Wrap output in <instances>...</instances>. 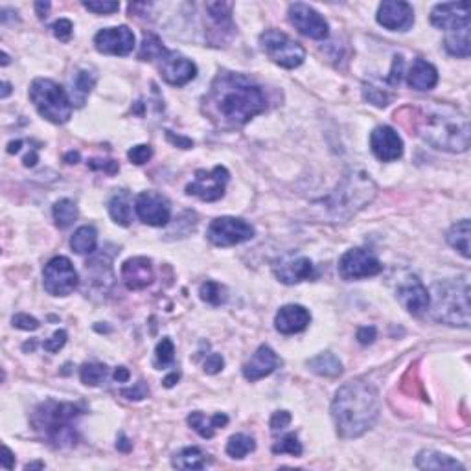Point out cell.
I'll return each instance as SVG.
<instances>
[{
  "label": "cell",
  "mask_w": 471,
  "mask_h": 471,
  "mask_svg": "<svg viewBox=\"0 0 471 471\" xmlns=\"http://www.w3.org/2000/svg\"><path fill=\"white\" fill-rule=\"evenodd\" d=\"M470 219H462V221L455 223L453 227L449 228L445 240H448V243L451 245L455 250L462 254L464 258H470Z\"/></svg>",
  "instance_id": "f1b7e54d"
},
{
  "label": "cell",
  "mask_w": 471,
  "mask_h": 471,
  "mask_svg": "<svg viewBox=\"0 0 471 471\" xmlns=\"http://www.w3.org/2000/svg\"><path fill=\"white\" fill-rule=\"evenodd\" d=\"M374 196H376V186L372 179L363 171H351L328 197L326 206L335 218L348 219L361 208H365Z\"/></svg>",
  "instance_id": "8992f818"
},
{
  "label": "cell",
  "mask_w": 471,
  "mask_h": 471,
  "mask_svg": "<svg viewBox=\"0 0 471 471\" xmlns=\"http://www.w3.org/2000/svg\"><path fill=\"white\" fill-rule=\"evenodd\" d=\"M223 366H225V361H223V357L219 356V354H212V356L206 357V361H205V372L210 374V376H213V374L221 372Z\"/></svg>",
  "instance_id": "f907efd6"
},
{
  "label": "cell",
  "mask_w": 471,
  "mask_h": 471,
  "mask_svg": "<svg viewBox=\"0 0 471 471\" xmlns=\"http://www.w3.org/2000/svg\"><path fill=\"white\" fill-rule=\"evenodd\" d=\"M433 319L448 326H470V284L462 280L436 282L429 291Z\"/></svg>",
  "instance_id": "277c9868"
},
{
  "label": "cell",
  "mask_w": 471,
  "mask_h": 471,
  "mask_svg": "<svg viewBox=\"0 0 471 471\" xmlns=\"http://www.w3.org/2000/svg\"><path fill=\"white\" fill-rule=\"evenodd\" d=\"M444 46L448 53H451L455 58H470V28H462V30L445 33Z\"/></svg>",
  "instance_id": "4dcf8cb0"
},
{
  "label": "cell",
  "mask_w": 471,
  "mask_h": 471,
  "mask_svg": "<svg viewBox=\"0 0 471 471\" xmlns=\"http://www.w3.org/2000/svg\"><path fill=\"white\" fill-rule=\"evenodd\" d=\"M260 45H262L263 52L267 53V58L284 68L300 67L304 59H306V50L302 48V45L285 36L284 31H263L260 36Z\"/></svg>",
  "instance_id": "ba28073f"
},
{
  "label": "cell",
  "mask_w": 471,
  "mask_h": 471,
  "mask_svg": "<svg viewBox=\"0 0 471 471\" xmlns=\"http://www.w3.org/2000/svg\"><path fill=\"white\" fill-rule=\"evenodd\" d=\"M78 272L72 262L65 256H55L45 265L43 271V285L52 297H67L78 287Z\"/></svg>",
  "instance_id": "9c48e42d"
},
{
  "label": "cell",
  "mask_w": 471,
  "mask_h": 471,
  "mask_svg": "<svg viewBox=\"0 0 471 471\" xmlns=\"http://www.w3.org/2000/svg\"><path fill=\"white\" fill-rule=\"evenodd\" d=\"M278 365H280V359L275 354V350L262 344L243 365V376L247 381H258V379H263L265 376L275 372Z\"/></svg>",
  "instance_id": "603a6c76"
},
{
  "label": "cell",
  "mask_w": 471,
  "mask_h": 471,
  "mask_svg": "<svg viewBox=\"0 0 471 471\" xmlns=\"http://www.w3.org/2000/svg\"><path fill=\"white\" fill-rule=\"evenodd\" d=\"M272 453L276 455L289 453L293 455V457H300V455H302V444L298 442L297 435L291 433V435H285L282 440H278L275 445H272Z\"/></svg>",
  "instance_id": "ab89813d"
},
{
  "label": "cell",
  "mask_w": 471,
  "mask_h": 471,
  "mask_svg": "<svg viewBox=\"0 0 471 471\" xmlns=\"http://www.w3.org/2000/svg\"><path fill=\"white\" fill-rule=\"evenodd\" d=\"M33 467H45V464L43 462H36V464H28L26 470H33Z\"/></svg>",
  "instance_id": "e7e4bbea"
},
{
  "label": "cell",
  "mask_w": 471,
  "mask_h": 471,
  "mask_svg": "<svg viewBox=\"0 0 471 471\" xmlns=\"http://www.w3.org/2000/svg\"><path fill=\"white\" fill-rule=\"evenodd\" d=\"M96 85V74L89 70H80L76 72V76L72 80V105L76 103L78 107H81L87 100V96L90 94V90L94 89Z\"/></svg>",
  "instance_id": "d6a6232c"
},
{
  "label": "cell",
  "mask_w": 471,
  "mask_h": 471,
  "mask_svg": "<svg viewBox=\"0 0 471 471\" xmlns=\"http://www.w3.org/2000/svg\"><path fill=\"white\" fill-rule=\"evenodd\" d=\"M107 376V366L100 365V363H87V365L81 366L80 370V378L85 385L89 387H98L100 383L105 379Z\"/></svg>",
  "instance_id": "f35d334b"
},
{
  "label": "cell",
  "mask_w": 471,
  "mask_h": 471,
  "mask_svg": "<svg viewBox=\"0 0 471 471\" xmlns=\"http://www.w3.org/2000/svg\"><path fill=\"white\" fill-rule=\"evenodd\" d=\"M413 124L416 134L436 149L464 153L470 147V122L455 107L442 103L416 107Z\"/></svg>",
  "instance_id": "3957f363"
},
{
  "label": "cell",
  "mask_w": 471,
  "mask_h": 471,
  "mask_svg": "<svg viewBox=\"0 0 471 471\" xmlns=\"http://www.w3.org/2000/svg\"><path fill=\"white\" fill-rule=\"evenodd\" d=\"M129 370L125 369V366H118V369L115 370V379L118 383H125V381H129Z\"/></svg>",
  "instance_id": "11a10c76"
},
{
  "label": "cell",
  "mask_w": 471,
  "mask_h": 471,
  "mask_svg": "<svg viewBox=\"0 0 471 471\" xmlns=\"http://www.w3.org/2000/svg\"><path fill=\"white\" fill-rule=\"evenodd\" d=\"M127 157H129V160L133 162V164L142 166L153 157V149H152V146H147V144H140V146L131 147L129 153H127Z\"/></svg>",
  "instance_id": "b9f144b4"
},
{
  "label": "cell",
  "mask_w": 471,
  "mask_h": 471,
  "mask_svg": "<svg viewBox=\"0 0 471 471\" xmlns=\"http://www.w3.org/2000/svg\"><path fill=\"white\" fill-rule=\"evenodd\" d=\"M2 451H4V457H2V467H6V470H14L15 457H14V453H11V449L6 448V445H4V449H2Z\"/></svg>",
  "instance_id": "db71d44e"
},
{
  "label": "cell",
  "mask_w": 471,
  "mask_h": 471,
  "mask_svg": "<svg viewBox=\"0 0 471 471\" xmlns=\"http://www.w3.org/2000/svg\"><path fill=\"white\" fill-rule=\"evenodd\" d=\"M116 448L120 449V451H125V453H127V451L133 448V444L125 438V435H120V438H118V442H116Z\"/></svg>",
  "instance_id": "6f0895ef"
},
{
  "label": "cell",
  "mask_w": 471,
  "mask_h": 471,
  "mask_svg": "<svg viewBox=\"0 0 471 471\" xmlns=\"http://www.w3.org/2000/svg\"><path fill=\"white\" fill-rule=\"evenodd\" d=\"M147 394H149V388H147V385L144 381H138L133 388H124V391H122V396H125L127 400L134 401L144 400Z\"/></svg>",
  "instance_id": "c3c4849f"
},
{
  "label": "cell",
  "mask_w": 471,
  "mask_h": 471,
  "mask_svg": "<svg viewBox=\"0 0 471 471\" xmlns=\"http://www.w3.org/2000/svg\"><path fill=\"white\" fill-rule=\"evenodd\" d=\"M376 335H378V329L374 328V326H363V328L357 329V341L361 344H365V346L366 344H372Z\"/></svg>",
  "instance_id": "816d5d0a"
},
{
  "label": "cell",
  "mask_w": 471,
  "mask_h": 471,
  "mask_svg": "<svg viewBox=\"0 0 471 471\" xmlns=\"http://www.w3.org/2000/svg\"><path fill=\"white\" fill-rule=\"evenodd\" d=\"M109 213L112 221L120 227H129L133 219V208H131V197L127 191H118L109 201Z\"/></svg>",
  "instance_id": "83f0119b"
},
{
  "label": "cell",
  "mask_w": 471,
  "mask_h": 471,
  "mask_svg": "<svg viewBox=\"0 0 471 471\" xmlns=\"http://www.w3.org/2000/svg\"><path fill=\"white\" fill-rule=\"evenodd\" d=\"M396 295H398L401 306L413 315H422L429 309V302H431L429 291L416 276H409L407 280L401 282Z\"/></svg>",
  "instance_id": "ffe728a7"
},
{
  "label": "cell",
  "mask_w": 471,
  "mask_h": 471,
  "mask_svg": "<svg viewBox=\"0 0 471 471\" xmlns=\"http://www.w3.org/2000/svg\"><path fill=\"white\" fill-rule=\"evenodd\" d=\"M83 414L80 405L74 403H58V401H46L36 411L37 431L43 433L46 440L52 442L58 448H68L78 440L76 436V420Z\"/></svg>",
  "instance_id": "5b68a950"
},
{
  "label": "cell",
  "mask_w": 471,
  "mask_h": 471,
  "mask_svg": "<svg viewBox=\"0 0 471 471\" xmlns=\"http://www.w3.org/2000/svg\"><path fill=\"white\" fill-rule=\"evenodd\" d=\"M206 238L218 247H232V245H240L253 240L254 228L245 219L225 216V218H218L210 223Z\"/></svg>",
  "instance_id": "30bf717a"
},
{
  "label": "cell",
  "mask_w": 471,
  "mask_h": 471,
  "mask_svg": "<svg viewBox=\"0 0 471 471\" xmlns=\"http://www.w3.org/2000/svg\"><path fill=\"white\" fill-rule=\"evenodd\" d=\"M231 174L225 166H216L213 169H197L196 177L186 186L188 196H196L201 201L212 203L225 196V186H227Z\"/></svg>",
  "instance_id": "7c38bea8"
},
{
  "label": "cell",
  "mask_w": 471,
  "mask_h": 471,
  "mask_svg": "<svg viewBox=\"0 0 471 471\" xmlns=\"http://www.w3.org/2000/svg\"><path fill=\"white\" fill-rule=\"evenodd\" d=\"M416 467L420 470H460L464 471V466L451 457L431 449H423L416 457Z\"/></svg>",
  "instance_id": "4316f807"
},
{
  "label": "cell",
  "mask_w": 471,
  "mask_h": 471,
  "mask_svg": "<svg viewBox=\"0 0 471 471\" xmlns=\"http://www.w3.org/2000/svg\"><path fill=\"white\" fill-rule=\"evenodd\" d=\"M188 423L194 431L199 433L203 438H212L216 435L218 429H223V427L228 423V416L227 414H213V416H206L205 413H201V411H196V413H191L188 416Z\"/></svg>",
  "instance_id": "484cf974"
},
{
  "label": "cell",
  "mask_w": 471,
  "mask_h": 471,
  "mask_svg": "<svg viewBox=\"0 0 471 471\" xmlns=\"http://www.w3.org/2000/svg\"><path fill=\"white\" fill-rule=\"evenodd\" d=\"M67 332H65V329H58V332L52 335V339H46V341L43 342V348H45L46 351H50V354H55V351H59L67 344Z\"/></svg>",
  "instance_id": "7bdbcfd3"
},
{
  "label": "cell",
  "mask_w": 471,
  "mask_h": 471,
  "mask_svg": "<svg viewBox=\"0 0 471 471\" xmlns=\"http://www.w3.org/2000/svg\"><path fill=\"white\" fill-rule=\"evenodd\" d=\"M433 26L449 31L470 28V4L467 2H445L436 4L431 11Z\"/></svg>",
  "instance_id": "e0dca14e"
},
{
  "label": "cell",
  "mask_w": 471,
  "mask_h": 471,
  "mask_svg": "<svg viewBox=\"0 0 471 471\" xmlns=\"http://www.w3.org/2000/svg\"><path fill=\"white\" fill-rule=\"evenodd\" d=\"M370 149L381 162H394L403 155V140L391 125H379L370 134Z\"/></svg>",
  "instance_id": "ac0fdd59"
},
{
  "label": "cell",
  "mask_w": 471,
  "mask_h": 471,
  "mask_svg": "<svg viewBox=\"0 0 471 471\" xmlns=\"http://www.w3.org/2000/svg\"><path fill=\"white\" fill-rule=\"evenodd\" d=\"M159 68L162 78H164L169 85H174V87L186 85L188 81H191L197 76L196 63L190 61V59L184 58V55H181V53L169 52V50H166V52L160 55Z\"/></svg>",
  "instance_id": "9a60e30c"
},
{
  "label": "cell",
  "mask_w": 471,
  "mask_h": 471,
  "mask_svg": "<svg viewBox=\"0 0 471 471\" xmlns=\"http://www.w3.org/2000/svg\"><path fill=\"white\" fill-rule=\"evenodd\" d=\"M332 416L341 438H359L378 422V388L363 379L344 383L334 398Z\"/></svg>",
  "instance_id": "7a4b0ae2"
},
{
  "label": "cell",
  "mask_w": 471,
  "mask_h": 471,
  "mask_svg": "<svg viewBox=\"0 0 471 471\" xmlns=\"http://www.w3.org/2000/svg\"><path fill=\"white\" fill-rule=\"evenodd\" d=\"M53 219L59 228H68L78 219V206L70 199H59L53 205Z\"/></svg>",
  "instance_id": "e575fe53"
},
{
  "label": "cell",
  "mask_w": 471,
  "mask_h": 471,
  "mask_svg": "<svg viewBox=\"0 0 471 471\" xmlns=\"http://www.w3.org/2000/svg\"><path fill=\"white\" fill-rule=\"evenodd\" d=\"M256 449V442L249 435H232L227 442V453L232 458H245Z\"/></svg>",
  "instance_id": "d590c367"
},
{
  "label": "cell",
  "mask_w": 471,
  "mask_h": 471,
  "mask_svg": "<svg viewBox=\"0 0 471 471\" xmlns=\"http://www.w3.org/2000/svg\"><path fill=\"white\" fill-rule=\"evenodd\" d=\"M206 103L212 107V115L231 127H241L267 107L262 87L236 72H221L213 80Z\"/></svg>",
  "instance_id": "6da1fadb"
},
{
  "label": "cell",
  "mask_w": 471,
  "mask_h": 471,
  "mask_svg": "<svg viewBox=\"0 0 471 471\" xmlns=\"http://www.w3.org/2000/svg\"><path fill=\"white\" fill-rule=\"evenodd\" d=\"M30 100L43 118L52 124H67L72 116V100L61 85L37 78L30 87Z\"/></svg>",
  "instance_id": "52a82bcc"
},
{
  "label": "cell",
  "mask_w": 471,
  "mask_h": 471,
  "mask_svg": "<svg viewBox=\"0 0 471 471\" xmlns=\"http://www.w3.org/2000/svg\"><path fill=\"white\" fill-rule=\"evenodd\" d=\"M166 137H168V140L171 144H175V146L183 147V149H190L191 146H194V142H191L190 138H184V137H175L171 131H166Z\"/></svg>",
  "instance_id": "f5cc1de1"
},
{
  "label": "cell",
  "mask_w": 471,
  "mask_h": 471,
  "mask_svg": "<svg viewBox=\"0 0 471 471\" xmlns=\"http://www.w3.org/2000/svg\"><path fill=\"white\" fill-rule=\"evenodd\" d=\"M8 63H9L8 53H6V52H2V65H4V67H6V65H8Z\"/></svg>",
  "instance_id": "03108f58"
},
{
  "label": "cell",
  "mask_w": 471,
  "mask_h": 471,
  "mask_svg": "<svg viewBox=\"0 0 471 471\" xmlns=\"http://www.w3.org/2000/svg\"><path fill=\"white\" fill-rule=\"evenodd\" d=\"M275 275L282 284L293 285L300 284L304 280H312L315 276V267H313L312 260L304 258V256H287V258L280 260L275 265Z\"/></svg>",
  "instance_id": "44dd1931"
},
{
  "label": "cell",
  "mask_w": 471,
  "mask_h": 471,
  "mask_svg": "<svg viewBox=\"0 0 471 471\" xmlns=\"http://www.w3.org/2000/svg\"><path fill=\"white\" fill-rule=\"evenodd\" d=\"M407 83L414 90H431L438 83V70L433 67L431 63L416 59L407 76Z\"/></svg>",
  "instance_id": "d4e9b609"
},
{
  "label": "cell",
  "mask_w": 471,
  "mask_h": 471,
  "mask_svg": "<svg viewBox=\"0 0 471 471\" xmlns=\"http://www.w3.org/2000/svg\"><path fill=\"white\" fill-rule=\"evenodd\" d=\"M134 212L149 227H166L171 218L169 201L157 191H142L134 199Z\"/></svg>",
  "instance_id": "5bb4252c"
},
{
  "label": "cell",
  "mask_w": 471,
  "mask_h": 471,
  "mask_svg": "<svg viewBox=\"0 0 471 471\" xmlns=\"http://www.w3.org/2000/svg\"><path fill=\"white\" fill-rule=\"evenodd\" d=\"M87 164L90 166L92 169H103L105 174L115 175L118 171V162L115 160H98V159H90Z\"/></svg>",
  "instance_id": "681fc988"
},
{
  "label": "cell",
  "mask_w": 471,
  "mask_h": 471,
  "mask_svg": "<svg viewBox=\"0 0 471 471\" xmlns=\"http://www.w3.org/2000/svg\"><path fill=\"white\" fill-rule=\"evenodd\" d=\"M37 162V153L33 152L31 155H26L24 157V166H36Z\"/></svg>",
  "instance_id": "94428289"
},
{
  "label": "cell",
  "mask_w": 471,
  "mask_h": 471,
  "mask_svg": "<svg viewBox=\"0 0 471 471\" xmlns=\"http://www.w3.org/2000/svg\"><path fill=\"white\" fill-rule=\"evenodd\" d=\"M307 366L312 372L324 376V378H337L342 374V363L332 351H324V354H319L317 357L309 359Z\"/></svg>",
  "instance_id": "f546056e"
},
{
  "label": "cell",
  "mask_w": 471,
  "mask_h": 471,
  "mask_svg": "<svg viewBox=\"0 0 471 471\" xmlns=\"http://www.w3.org/2000/svg\"><path fill=\"white\" fill-rule=\"evenodd\" d=\"M2 87H4V90H2V98H8L9 92H11V87H9L8 81H4V85H2Z\"/></svg>",
  "instance_id": "be15d7a7"
},
{
  "label": "cell",
  "mask_w": 471,
  "mask_h": 471,
  "mask_svg": "<svg viewBox=\"0 0 471 471\" xmlns=\"http://www.w3.org/2000/svg\"><path fill=\"white\" fill-rule=\"evenodd\" d=\"M166 52L164 45L160 43V39L153 33L144 37L142 45H140V52H138V59H142V61H155V59H160V55Z\"/></svg>",
  "instance_id": "8d00e7d4"
},
{
  "label": "cell",
  "mask_w": 471,
  "mask_h": 471,
  "mask_svg": "<svg viewBox=\"0 0 471 471\" xmlns=\"http://www.w3.org/2000/svg\"><path fill=\"white\" fill-rule=\"evenodd\" d=\"M94 46L109 55H127L134 48V33L127 26L103 28L94 37Z\"/></svg>",
  "instance_id": "2e32d148"
},
{
  "label": "cell",
  "mask_w": 471,
  "mask_h": 471,
  "mask_svg": "<svg viewBox=\"0 0 471 471\" xmlns=\"http://www.w3.org/2000/svg\"><path fill=\"white\" fill-rule=\"evenodd\" d=\"M309 320H312V315H309L306 307L300 306V304H287V306L280 307L276 313L275 326L280 334L293 335L306 329Z\"/></svg>",
  "instance_id": "cb8c5ba5"
},
{
  "label": "cell",
  "mask_w": 471,
  "mask_h": 471,
  "mask_svg": "<svg viewBox=\"0 0 471 471\" xmlns=\"http://www.w3.org/2000/svg\"><path fill=\"white\" fill-rule=\"evenodd\" d=\"M21 146H23V140H15V142H9L8 144V153H18V149H21Z\"/></svg>",
  "instance_id": "91938a15"
},
{
  "label": "cell",
  "mask_w": 471,
  "mask_h": 471,
  "mask_svg": "<svg viewBox=\"0 0 471 471\" xmlns=\"http://www.w3.org/2000/svg\"><path fill=\"white\" fill-rule=\"evenodd\" d=\"M50 2H36V11L41 18H45L48 15Z\"/></svg>",
  "instance_id": "9f6ffc18"
},
{
  "label": "cell",
  "mask_w": 471,
  "mask_h": 471,
  "mask_svg": "<svg viewBox=\"0 0 471 471\" xmlns=\"http://www.w3.org/2000/svg\"><path fill=\"white\" fill-rule=\"evenodd\" d=\"M98 245V232L94 227H80L70 240V247L78 254H90Z\"/></svg>",
  "instance_id": "836d02e7"
},
{
  "label": "cell",
  "mask_w": 471,
  "mask_h": 471,
  "mask_svg": "<svg viewBox=\"0 0 471 471\" xmlns=\"http://www.w3.org/2000/svg\"><path fill=\"white\" fill-rule=\"evenodd\" d=\"M199 295L205 302L212 304V306H221V304H225V300H227V291H225V287L219 285L218 282L212 280L205 282V284L201 285Z\"/></svg>",
  "instance_id": "74e56055"
},
{
  "label": "cell",
  "mask_w": 471,
  "mask_h": 471,
  "mask_svg": "<svg viewBox=\"0 0 471 471\" xmlns=\"http://www.w3.org/2000/svg\"><path fill=\"white\" fill-rule=\"evenodd\" d=\"M72 30H74V26H72V23L68 21V18H59V21H55V23H53V26H52L53 36L58 37L59 41L70 39Z\"/></svg>",
  "instance_id": "bcb514c9"
},
{
  "label": "cell",
  "mask_w": 471,
  "mask_h": 471,
  "mask_svg": "<svg viewBox=\"0 0 471 471\" xmlns=\"http://www.w3.org/2000/svg\"><path fill=\"white\" fill-rule=\"evenodd\" d=\"M65 160H67L68 164H76L78 160H80V153H68V155H65Z\"/></svg>",
  "instance_id": "6125c7cd"
},
{
  "label": "cell",
  "mask_w": 471,
  "mask_h": 471,
  "mask_svg": "<svg viewBox=\"0 0 471 471\" xmlns=\"http://www.w3.org/2000/svg\"><path fill=\"white\" fill-rule=\"evenodd\" d=\"M208 455H205L199 448H184L174 457L171 464L179 470H203L208 462Z\"/></svg>",
  "instance_id": "1f68e13d"
},
{
  "label": "cell",
  "mask_w": 471,
  "mask_h": 471,
  "mask_svg": "<svg viewBox=\"0 0 471 471\" xmlns=\"http://www.w3.org/2000/svg\"><path fill=\"white\" fill-rule=\"evenodd\" d=\"M383 271L378 256L369 249H350L339 260V275L344 280H361L370 278Z\"/></svg>",
  "instance_id": "8fae6325"
},
{
  "label": "cell",
  "mask_w": 471,
  "mask_h": 471,
  "mask_svg": "<svg viewBox=\"0 0 471 471\" xmlns=\"http://www.w3.org/2000/svg\"><path fill=\"white\" fill-rule=\"evenodd\" d=\"M83 6L89 11H92V14H98V15H107V14H115V11H118L120 9V4L118 2H105V0H100V2H83Z\"/></svg>",
  "instance_id": "ee69618b"
},
{
  "label": "cell",
  "mask_w": 471,
  "mask_h": 471,
  "mask_svg": "<svg viewBox=\"0 0 471 471\" xmlns=\"http://www.w3.org/2000/svg\"><path fill=\"white\" fill-rule=\"evenodd\" d=\"M179 381V374L177 372H174V374H169V376H168V378H166L164 379V387H174V385H175V383H177Z\"/></svg>",
  "instance_id": "680465c9"
},
{
  "label": "cell",
  "mask_w": 471,
  "mask_h": 471,
  "mask_svg": "<svg viewBox=\"0 0 471 471\" xmlns=\"http://www.w3.org/2000/svg\"><path fill=\"white\" fill-rule=\"evenodd\" d=\"M289 423H291V414H289L287 411H276V413L271 416L269 425H271L272 433H278L282 431V429H285Z\"/></svg>",
  "instance_id": "7dc6e473"
},
{
  "label": "cell",
  "mask_w": 471,
  "mask_h": 471,
  "mask_svg": "<svg viewBox=\"0 0 471 471\" xmlns=\"http://www.w3.org/2000/svg\"><path fill=\"white\" fill-rule=\"evenodd\" d=\"M378 23L392 31H407L414 24L413 6L403 0H387L378 9Z\"/></svg>",
  "instance_id": "d6986e66"
},
{
  "label": "cell",
  "mask_w": 471,
  "mask_h": 471,
  "mask_svg": "<svg viewBox=\"0 0 471 471\" xmlns=\"http://www.w3.org/2000/svg\"><path fill=\"white\" fill-rule=\"evenodd\" d=\"M175 359V346L174 342H171V339L164 337L162 341L157 344L155 348V361L157 365L159 366H168L171 365Z\"/></svg>",
  "instance_id": "60d3db41"
},
{
  "label": "cell",
  "mask_w": 471,
  "mask_h": 471,
  "mask_svg": "<svg viewBox=\"0 0 471 471\" xmlns=\"http://www.w3.org/2000/svg\"><path fill=\"white\" fill-rule=\"evenodd\" d=\"M11 322H14L15 328L24 329V332H36V329L39 328V320L33 319V317H30V315H26V313H17Z\"/></svg>",
  "instance_id": "f6af8a7d"
},
{
  "label": "cell",
  "mask_w": 471,
  "mask_h": 471,
  "mask_svg": "<svg viewBox=\"0 0 471 471\" xmlns=\"http://www.w3.org/2000/svg\"><path fill=\"white\" fill-rule=\"evenodd\" d=\"M289 23L293 24L302 36L309 37V39L322 41L329 36V26L326 23V18L315 11L312 6L302 4V2H295L289 6Z\"/></svg>",
  "instance_id": "4fadbf2b"
},
{
  "label": "cell",
  "mask_w": 471,
  "mask_h": 471,
  "mask_svg": "<svg viewBox=\"0 0 471 471\" xmlns=\"http://www.w3.org/2000/svg\"><path fill=\"white\" fill-rule=\"evenodd\" d=\"M153 265L152 260L137 256V258L125 260L122 265V280L131 291L146 289L153 282Z\"/></svg>",
  "instance_id": "7402d4cb"
}]
</instances>
